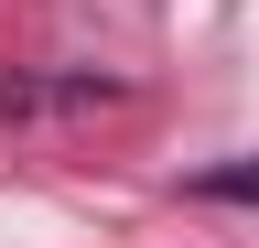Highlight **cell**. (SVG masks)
Returning <instances> with one entry per match:
<instances>
[{"mask_svg": "<svg viewBox=\"0 0 259 248\" xmlns=\"http://www.w3.org/2000/svg\"><path fill=\"white\" fill-rule=\"evenodd\" d=\"M194 194H216V205H259V162H216V173H194Z\"/></svg>", "mask_w": 259, "mask_h": 248, "instance_id": "6da1fadb", "label": "cell"}]
</instances>
